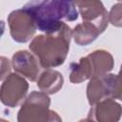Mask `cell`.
<instances>
[{
	"mask_svg": "<svg viewBox=\"0 0 122 122\" xmlns=\"http://www.w3.org/2000/svg\"><path fill=\"white\" fill-rule=\"evenodd\" d=\"M23 9L30 14L36 28L46 34L59 30L64 25L63 19L74 21L78 17L76 5L71 1H31Z\"/></svg>",
	"mask_w": 122,
	"mask_h": 122,
	"instance_id": "obj_1",
	"label": "cell"
},
{
	"mask_svg": "<svg viewBox=\"0 0 122 122\" xmlns=\"http://www.w3.org/2000/svg\"><path fill=\"white\" fill-rule=\"evenodd\" d=\"M71 36V30L64 23L62 28L53 33L36 36L30 43V50L36 55L42 67H56L66 59Z\"/></svg>",
	"mask_w": 122,
	"mask_h": 122,
	"instance_id": "obj_2",
	"label": "cell"
},
{
	"mask_svg": "<svg viewBox=\"0 0 122 122\" xmlns=\"http://www.w3.org/2000/svg\"><path fill=\"white\" fill-rule=\"evenodd\" d=\"M113 67L112 56L105 51H95L90 53L87 57L80 60L79 63L71 64V81L79 83L90 77L105 75L112 71Z\"/></svg>",
	"mask_w": 122,
	"mask_h": 122,
	"instance_id": "obj_3",
	"label": "cell"
},
{
	"mask_svg": "<svg viewBox=\"0 0 122 122\" xmlns=\"http://www.w3.org/2000/svg\"><path fill=\"white\" fill-rule=\"evenodd\" d=\"M50 98L42 92H32L18 112V122H51L54 112L49 110Z\"/></svg>",
	"mask_w": 122,
	"mask_h": 122,
	"instance_id": "obj_4",
	"label": "cell"
},
{
	"mask_svg": "<svg viewBox=\"0 0 122 122\" xmlns=\"http://www.w3.org/2000/svg\"><path fill=\"white\" fill-rule=\"evenodd\" d=\"M87 94L91 105L109 98L122 100L121 85L118 75L105 74L92 78L88 85Z\"/></svg>",
	"mask_w": 122,
	"mask_h": 122,
	"instance_id": "obj_5",
	"label": "cell"
},
{
	"mask_svg": "<svg viewBox=\"0 0 122 122\" xmlns=\"http://www.w3.org/2000/svg\"><path fill=\"white\" fill-rule=\"evenodd\" d=\"M12 38L20 43L29 41L36 30L34 20L24 9L12 11L8 18Z\"/></svg>",
	"mask_w": 122,
	"mask_h": 122,
	"instance_id": "obj_6",
	"label": "cell"
},
{
	"mask_svg": "<svg viewBox=\"0 0 122 122\" xmlns=\"http://www.w3.org/2000/svg\"><path fill=\"white\" fill-rule=\"evenodd\" d=\"M27 81L18 74H10L1 86V100L10 107L17 106L28 91Z\"/></svg>",
	"mask_w": 122,
	"mask_h": 122,
	"instance_id": "obj_7",
	"label": "cell"
},
{
	"mask_svg": "<svg viewBox=\"0 0 122 122\" xmlns=\"http://www.w3.org/2000/svg\"><path fill=\"white\" fill-rule=\"evenodd\" d=\"M121 114L120 104L109 98L94 104L90 110L87 120L89 122H118Z\"/></svg>",
	"mask_w": 122,
	"mask_h": 122,
	"instance_id": "obj_8",
	"label": "cell"
},
{
	"mask_svg": "<svg viewBox=\"0 0 122 122\" xmlns=\"http://www.w3.org/2000/svg\"><path fill=\"white\" fill-rule=\"evenodd\" d=\"M85 22L97 27L102 32L108 26V13L100 1L74 2Z\"/></svg>",
	"mask_w": 122,
	"mask_h": 122,
	"instance_id": "obj_9",
	"label": "cell"
},
{
	"mask_svg": "<svg viewBox=\"0 0 122 122\" xmlns=\"http://www.w3.org/2000/svg\"><path fill=\"white\" fill-rule=\"evenodd\" d=\"M12 64L16 71L26 76L30 81H35L38 77V63L30 52L26 51L16 52L12 57Z\"/></svg>",
	"mask_w": 122,
	"mask_h": 122,
	"instance_id": "obj_10",
	"label": "cell"
},
{
	"mask_svg": "<svg viewBox=\"0 0 122 122\" xmlns=\"http://www.w3.org/2000/svg\"><path fill=\"white\" fill-rule=\"evenodd\" d=\"M63 85V76L56 71L47 70L37 81V86L44 93H54Z\"/></svg>",
	"mask_w": 122,
	"mask_h": 122,
	"instance_id": "obj_11",
	"label": "cell"
},
{
	"mask_svg": "<svg viewBox=\"0 0 122 122\" xmlns=\"http://www.w3.org/2000/svg\"><path fill=\"white\" fill-rule=\"evenodd\" d=\"M102 31L92 24L84 22L77 25L73 30V37L77 44L87 45L92 42Z\"/></svg>",
	"mask_w": 122,
	"mask_h": 122,
	"instance_id": "obj_12",
	"label": "cell"
},
{
	"mask_svg": "<svg viewBox=\"0 0 122 122\" xmlns=\"http://www.w3.org/2000/svg\"><path fill=\"white\" fill-rule=\"evenodd\" d=\"M109 17L112 25L117 27L122 26V3H117L112 6Z\"/></svg>",
	"mask_w": 122,
	"mask_h": 122,
	"instance_id": "obj_13",
	"label": "cell"
},
{
	"mask_svg": "<svg viewBox=\"0 0 122 122\" xmlns=\"http://www.w3.org/2000/svg\"><path fill=\"white\" fill-rule=\"evenodd\" d=\"M51 122H62V121H61L60 117L57 115V113L54 112V113H53V116H52V119H51Z\"/></svg>",
	"mask_w": 122,
	"mask_h": 122,
	"instance_id": "obj_14",
	"label": "cell"
},
{
	"mask_svg": "<svg viewBox=\"0 0 122 122\" xmlns=\"http://www.w3.org/2000/svg\"><path fill=\"white\" fill-rule=\"evenodd\" d=\"M119 80H120V85H121V92H122V66H121V70H120V72H119Z\"/></svg>",
	"mask_w": 122,
	"mask_h": 122,
	"instance_id": "obj_15",
	"label": "cell"
},
{
	"mask_svg": "<svg viewBox=\"0 0 122 122\" xmlns=\"http://www.w3.org/2000/svg\"><path fill=\"white\" fill-rule=\"evenodd\" d=\"M79 122H89V121L86 119V120H81V121H79Z\"/></svg>",
	"mask_w": 122,
	"mask_h": 122,
	"instance_id": "obj_16",
	"label": "cell"
}]
</instances>
